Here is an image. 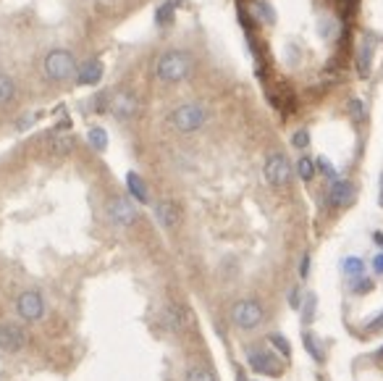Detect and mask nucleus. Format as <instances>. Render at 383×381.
Listing matches in <instances>:
<instances>
[{
	"instance_id": "obj_33",
	"label": "nucleus",
	"mask_w": 383,
	"mask_h": 381,
	"mask_svg": "<svg viewBox=\"0 0 383 381\" xmlns=\"http://www.w3.org/2000/svg\"><path fill=\"white\" fill-rule=\"evenodd\" d=\"M373 268H375V273H383V252H378V255H375V261H373Z\"/></svg>"
},
{
	"instance_id": "obj_24",
	"label": "nucleus",
	"mask_w": 383,
	"mask_h": 381,
	"mask_svg": "<svg viewBox=\"0 0 383 381\" xmlns=\"http://www.w3.org/2000/svg\"><path fill=\"white\" fill-rule=\"evenodd\" d=\"M296 174L302 176V182H310V179L315 176V161L307 158V155H302V158L296 161Z\"/></svg>"
},
{
	"instance_id": "obj_21",
	"label": "nucleus",
	"mask_w": 383,
	"mask_h": 381,
	"mask_svg": "<svg viewBox=\"0 0 383 381\" xmlns=\"http://www.w3.org/2000/svg\"><path fill=\"white\" fill-rule=\"evenodd\" d=\"M13 95H16V85H13V79L8 74H0V106L11 103Z\"/></svg>"
},
{
	"instance_id": "obj_30",
	"label": "nucleus",
	"mask_w": 383,
	"mask_h": 381,
	"mask_svg": "<svg viewBox=\"0 0 383 381\" xmlns=\"http://www.w3.org/2000/svg\"><path fill=\"white\" fill-rule=\"evenodd\" d=\"M350 110H352V116L357 121H362L365 119V113H362V103L360 100H350Z\"/></svg>"
},
{
	"instance_id": "obj_22",
	"label": "nucleus",
	"mask_w": 383,
	"mask_h": 381,
	"mask_svg": "<svg viewBox=\"0 0 383 381\" xmlns=\"http://www.w3.org/2000/svg\"><path fill=\"white\" fill-rule=\"evenodd\" d=\"M341 271L347 273L350 279H360L362 273H365V266H362L360 258H344L341 261Z\"/></svg>"
},
{
	"instance_id": "obj_15",
	"label": "nucleus",
	"mask_w": 383,
	"mask_h": 381,
	"mask_svg": "<svg viewBox=\"0 0 383 381\" xmlns=\"http://www.w3.org/2000/svg\"><path fill=\"white\" fill-rule=\"evenodd\" d=\"M126 187H129V192H132V197L137 203H147V200H150L147 185H144L142 176L137 174V171H129V174H126Z\"/></svg>"
},
{
	"instance_id": "obj_36",
	"label": "nucleus",
	"mask_w": 383,
	"mask_h": 381,
	"mask_svg": "<svg viewBox=\"0 0 383 381\" xmlns=\"http://www.w3.org/2000/svg\"><path fill=\"white\" fill-rule=\"evenodd\" d=\"M378 203H381V208H383V176H381V197H378Z\"/></svg>"
},
{
	"instance_id": "obj_6",
	"label": "nucleus",
	"mask_w": 383,
	"mask_h": 381,
	"mask_svg": "<svg viewBox=\"0 0 383 381\" xmlns=\"http://www.w3.org/2000/svg\"><path fill=\"white\" fill-rule=\"evenodd\" d=\"M265 179L271 187H286L292 179V164L284 152H271L265 158Z\"/></svg>"
},
{
	"instance_id": "obj_1",
	"label": "nucleus",
	"mask_w": 383,
	"mask_h": 381,
	"mask_svg": "<svg viewBox=\"0 0 383 381\" xmlns=\"http://www.w3.org/2000/svg\"><path fill=\"white\" fill-rule=\"evenodd\" d=\"M192 55L184 53V50H168L158 58L155 64V74L160 82H168V85H176V82H184L186 76L192 74Z\"/></svg>"
},
{
	"instance_id": "obj_34",
	"label": "nucleus",
	"mask_w": 383,
	"mask_h": 381,
	"mask_svg": "<svg viewBox=\"0 0 383 381\" xmlns=\"http://www.w3.org/2000/svg\"><path fill=\"white\" fill-rule=\"evenodd\" d=\"M289 303H292V308H299V289H292V294H289Z\"/></svg>"
},
{
	"instance_id": "obj_19",
	"label": "nucleus",
	"mask_w": 383,
	"mask_h": 381,
	"mask_svg": "<svg viewBox=\"0 0 383 381\" xmlns=\"http://www.w3.org/2000/svg\"><path fill=\"white\" fill-rule=\"evenodd\" d=\"M315 308H317L315 292H307L305 303L299 305V310H302V324H313V321H315Z\"/></svg>"
},
{
	"instance_id": "obj_23",
	"label": "nucleus",
	"mask_w": 383,
	"mask_h": 381,
	"mask_svg": "<svg viewBox=\"0 0 383 381\" xmlns=\"http://www.w3.org/2000/svg\"><path fill=\"white\" fill-rule=\"evenodd\" d=\"M184 381H218V379H216V373L210 368H205V366H195V368L186 371Z\"/></svg>"
},
{
	"instance_id": "obj_4",
	"label": "nucleus",
	"mask_w": 383,
	"mask_h": 381,
	"mask_svg": "<svg viewBox=\"0 0 383 381\" xmlns=\"http://www.w3.org/2000/svg\"><path fill=\"white\" fill-rule=\"evenodd\" d=\"M263 305L257 300H239V303L231 305V321L236 324L239 329L250 331V329H257L263 324Z\"/></svg>"
},
{
	"instance_id": "obj_35",
	"label": "nucleus",
	"mask_w": 383,
	"mask_h": 381,
	"mask_svg": "<svg viewBox=\"0 0 383 381\" xmlns=\"http://www.w3.org/2000/svg\"><path fill=\"white\" fill-rule=\"evenodd\" d=\"M373 240H375L383 247V231H375V234H373Z\"/></svg>"
},
{
	"instance_id": "obj_31",
	"label": "nucleus",
	"mask_w": 383,
	"mask_h": 381,
	"mask_svg": "<svg viewBox=\"0 0 383 381\" xmlns=\"http://www.w3.org/2000/svg\"><path fill=\"white\" fill-rule=\"evenodd\" d=\"M299 276H302V279L310 276V252H305L302 261H299Z\"/></svg>"
},
{
	"instance_id": "obj_18",
	"label": "nucleus",
	"mask_w": 383,
	"mask_h": 381,
	"mask_svg": "<svg viewBox=\"0 0 383 381\" xmlns=\"http://www.w3.org/2000/svg\"><path fill=\"white\" fill-rule=\"evenodd\" d=\"M302 345H305V350L313 355V360L315 363H323V347L317 345V339L313 331H302Z\"/></svg>"
},
{
	"instance_id": "obj_5",
	"label": "nucleus",
	"mask_w": 383,
	"mask_h": 381,
	"mask_svg": "<svg viewBox=\"0 0 383 381\" xmlns=\"http://www.w3.org/2000/svg\"><path fill=\"white\" fill-rule=\"evenodd\" d=\"M16 316L27 324H37L45 316V300L37 289H27L16 297Z\"/></svg>"
},
{
	"instance_id": "obj_2",
	"label": "nucleus",
	"mask_w": 383,
	"mask_h": 381,
	"mask_svg": "<svg viewBox=\"0 0 383 381\" xmlns=\"http://www.w3.org/2000/svg\"><path fill=\"white\" fill-rule=\"evenodd\" d=\"M171 127L176 131H184V134H192V131H197L205 127V121H208V110L205 106H200V103H184V106H179V108L171 113Z\"/></svg>"
},
{
	"instance_id": "obj_25",
	"label": "nucleus",
	"mask_w": 383,
	"mask_h": 381,
	"mask_svg": "<svg viewBox=\"0 0 383 381\" xmlns=\"http://www.w3.org/2000/svg\"><path fill=\"white\" fill-rule=\"evenodd\" d=\"M268 342H271L284 358H292V345H289V339L286 337H281V334H268Z\"/></svg>"
},
{
	"instance_id": "obj_28",
	"label": "nucleus",
	"mask_w": 383,
	"mask_h": 381,
	"mask_svg": "<svg viewBox=\"0 0 383 381\" xmlns=\"http://www.w3.org/2000/svg\"><path fill=\"white\" fill-rule=\"evenodd\" d=\"M255 6H257V16H260L265 24H273L276 22V13L271 11V6H268V3H255Z\"/></svg>"
},
{
	"instance_id": "obj_13",
	"label": "nucleus",
	"mask_w": 383,
	"mask_h": 381,
	"mask_svg": "<svg viewBox=\"0 0 383 381\" xmlns=\"http://www.w3.org/2000/svg\"><path fill=\"white\" fill-rule=\"evenodd\" d=\"M163 321H165V326L171 329V331H184L186 329V321H189V316H186V310L181 308V305H165V310H163Z\"/></svg>"
},
{
	"instance_id": "obj_17",
	"label": "nucleus",
	"mask_w": 383,
	"mask_h": 381,
	"mask_svg": "<svg viewBox=\"0 0 383 381\" xmlns=\"http://www.w3.org/2000/svg\"><path fill=\"white\" fill-rule=\"evenodd\" d=\"M174 13H176V0H165L163 6H158V11H155V24L158 27H171L174 24Z\"/></svg>"
},
{
	"instance_id": "obj_32",
	"label": "nucleus",
	"mask_w": 383,
	"mask_h": 381,
	"mask_svg": "<svg viewBox=\"0 0 383 381\" xmlns=\"http://www.w3.org/2000/svg\"><path fill=\"white\" fill-rule=\"evenodd\" d=\"M383 329V313L378 318H373L370 324H368V331H381Z\"/></svg>"
},
{
	"instance_id": "obj_14",
	"label": "nucleus",
	"mask_w": 383,
	"mask_h": 381,
	"mask_svg": "<svg viewBox=\"0 0 383 381\" xmlns=\"http://www.w3.org/2000/svg\"><path fill=\"white\" fill-rule=\"evenodd\" d=\"M103 76V64L100 61H87L84 66H79L77 82L79 85H98Z\"/></svg>"
},
{
	"instance_id": "obj_37",
	"label": "nucleus",
	"mask_w": 383,
	"mask_h": 381,
	"mask_svg": "<svg viewBox=\"0 0 383 381\" xmlns=\"http://www.w3.org/2000/svg\"><path fill=\"white\" fill-rule=\"evenodd\" d=\"M375 358H378V360H383V347L378 350V352H375Z\"/></svg>"
},
{
	"instance_id": "obj_29",
	"label": "nucleus",
	"mask_w": 383,
	"mask_h": 381,
	"mask_svg": "<svg viewBox=\"0 0 383 381\" xmlns=\"http://www.w3.org/2000/svg\"><path fill=\"white\" fill-rule=\"evenodd\" d=\"M373 289V279H360L354 284V294H368Z\"/></svg>"
},
{
	"instance_id": "obj_9",
	"label": "nucleus",
	"mask_w": 383,
	"mask_h": 381,
	"mask_svg": "<svg viewBox=\"0 0 383 381\" xmlns=\"http://www.w3.org/2000/svg\"><path fill=\"white\" fill-rule=\"evenodd\" d=\"M247 363H250V368L255 371V373H260V376H281V371H284V366L276 360V355L265 352V350H250Z\"/></svg>"
},
{
	"instance_id": "obj_7",
	"label": "nucleus",
	"mask_w": 383,
	"mask_h": 381,
	"mask_svg": "<svg viewBox=\"0 0 383 381\" xmlns=\"http://www.w3.org/2000/svg\"><path fill=\"white\" fill-rule=\"evenodd\" d=\"M108 218L119 229H129L137 224V208L126 197H110L108 200Z\"/></svg>"
},
{
	"instance_id": "obj_16",
	"label": "nucleus",
	"mask_w": 383,
	"mask_h": 381,
	"mask_svg": "<svg viewBox=\"0 0 383 381\" xmlns=\"http://www.w3.org/2000/svg\"><path fill=\"white\" fill-rule=\"evenodd\" d=\"M370 69H373V43L365 40L360 45V53H357V71H360V76H370Z\"/></svg>"
},
{
	"instance_id": "obj_20",
	"label": "nucleus",
	"mask_w": 383,
	"mask_h": 381,
	"mask_svg": "<svg viewBox=\"0 0 383 381\" xmlns=\"http://www.w3.org/2000/svg\"><path fill=\"white\" fill-rule=\"evenodd\" d=\"M87 140H89V145H92L95 150L103 152L105 148H108V131L103 129V127H92L89 134H87Z\"/></svg>"
},
{
	"instance_id": "obj_27",
	"label": "nucleus",
	"mask_w": 383,
	"mask_h": 381,
	"mask_svg": "<svg viewBox=\"0 0 383 381\" xmlns=\"http://www.w3.org/2000/svg\"><path fill=\"white\" fill-rule=\"evenodd\" d=\"M292 145H294L296 150H305L307 145H310V131H307V129L294 131V137H292Z\"/></svg>"
},
{
	"instance_id": "obj_26",
	"label": "nucleus",
	"mask_w": 383,
	"mask_h": 381,
	"mask_svg": "<svg viewBox=\"0 0 383 381\" xmlns=\"http://www.w3.org/2000/svg\"><path fill=\"white\" fill-rule=\"evenodd\" d=\"M315 171H320L323 176H329V179H333V182H336V168H333L329 158H323V155H320V158L315 161Z\"/></svg>"
},
{
	"instance_id": "obj_8",
	"label": "nucleus",
	"mask_w": 383,
	"mask_h": 381,
	"mask_svg": "<svg viewBox=\"0 0 383 381\" xmlns=\"http://www.w3.org/2000/svg\"><path fill=\"white\" fill-rule=\"evenodd\" d=\"M110 110H113V116L121 121H129L137 116V110H140V98L134 95V92H129V89H121V92H116L113 98H110Z\"/></svg>"
},
{
	"instance_id": "obj_10",
	"label": "nucleus",
	"mask_w": 383,
	"mask_h": 381,
	"mask_svg": "<svg viewBox=\"0 0 383 381\" xmlns=\"http://www.w3.org/2000/svg\"><path fill=\"white\" fill-rule=\"evenodd\" d=\"M27 347V331L16 324H0V350L3 352H19Z\"/></svg>"
},
{
	"instance_id": "obj_11",
	"label": "nucleus",
	"mask_w": 383,
	"mask_h": 381,
	"mask_svg": "<svg viewBox=\"0 0 383 381\" xmlns=\"http://www.w3.org/2000/svg\"><path fill=\"white\" fill-rule=\"evenodd\" d=\"M155 218H158V224L163 229H176L181 224V208L176 206L174 200H160L158 206H155Z\"/></svg>"
},
{
	"instance_id": "obj_12",
	"label": "nucleus",
	"mask_w": 383,
	"mask_h": 381,
	"mask_svg": "<svg viewBox=\"0 0 383 381\" xmlns=\"http://www.w3.org/2000/svg\"><path fill=\"white\" fill-rule=\"evenodd\" d=\"M354 185L352 182H347V179H336L333 185H331V189H329V203L333 208H347L354 200Z\"/></svg>"
},
{
	"instance_id": "obj_3",
	"label": "nucleus",
	"mask_w": 383,
	"mask_h": 381,
	"mask_svg": "<svg viewBox=\"0 0 383 381\" xmlns=\"http://www.w3.org/2000/svg\"><path fill=\"white\" fill-rule=\"evenodd\" d=\"M45 74L53 82H66L77 74V61L68 50H50L45 55Z\"/></svg>"
}]
</instances>
